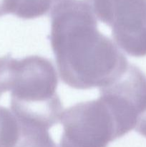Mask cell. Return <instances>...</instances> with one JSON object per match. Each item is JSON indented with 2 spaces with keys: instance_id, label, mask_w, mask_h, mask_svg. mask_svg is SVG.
<instances>
[{
  "instance_id": "2",
  "label": "cell",
  "mask_w": 146,
  "mask_h": 147,
  "mask_svg": "<svg viewBox=\"0 0 146 147\" xmlns=\"http://www.w3.org/2000/svg\"><path fill=\"white\" fill-rule=\"evenodd\" d=\"M51 60L38 55L0 57V97L11 93V111L19 122L50 129L60 121L62 104Z\"/></svg>"
},
{
  "instance_id": "5",
  "label": "cell",
  "mask_w": 146,
  "mask_h": 147,
  "mask_svg": "<svg viewBox=\"0 0 146 147\" xmlns=\"http://www.w3.org/2000/svg\"><path fill=\"white\" fill-rule=\"evenodd\" d=\"M100 98L110 109L119 138L135 129L146 110V76L129 64L127 70L111 84L100 88Z\"/></svg>"
},
{
  "instance_id": "10",
  "label": "cell",
  "mask_w": 146,
  "mask_h": 147,
  "mask_svg": "<svg viewBox=\"0 0 146 147\" xmlns=\"http://www.w3.org/2000/svg\"><path fill=\"white\" fill-rule=\"evenodd\" d=\"M62 1H64V0H41L42 2L50 10H52V9L54 5Z\"/></svg>"
},
{
  "instance_id": "4",
  "label": "cell",
  "mask_w": 146,
  "mask_h": 147,
  "mask_svg": "<svg viewBox=\"0 0 146 147\" xmlns=\"http://www.w3.org/2000/svg\"><path fill=\"white\" fill-rule=\"evenodd\" d=\"M84 1L112 29L117 47L130 56H146V0Z\"/></svg>"
},
{
  "instance_id": "1",
  "label": "cell",
  "mask_w": 146,
  "mask_h": 147,
  "mask_svg": "<svg viewBox=\"0 0 146 147\" xmlns=\"http://www.w3.org/2000/svg\"><path fill=\"white\" fill-rule=\"evenodd\" d=\"M50 41L63 83L79 90L111 84L127 70L125 56L97 29L84 0H64L50 11Z\"/></svg>"
},
{
  "instance_id": "9",
  "label": "cell",
  "mask_w": 146,
  "mask_h": 147,
  "mask_svg": "<svg viewBox=\"0 0 146 147\" xmlns=\"http://www.w3.org/2000/svg\"><path fill=\"white\" fill-rule=\"evenodd\" d=\"M135 129L137 133L146 138V110L139 117Z\"/></svg>"
},
{
  "instance_id": "6",
  "label": "cell",
  "mask_w": 146,
  "mask_h": 147,
  "mask_svg": "<svg viewBox=\"0 0 146 147\" xmlns=\"http://www.w3.org/2000/svg\"><path fill=\"white\" fill-rule=\"evenodd\" d=\"M19 123L20 136L15 147H58L47 128Z\"/></svg>"
},
{
  "instance_id": "7",
  "label": "cell",
  "mask_w": 146,
  "mask_h": 147,
  "mask_svg": "<svg viewBox=\"0 0 146 147\" xmlns=\"http://www.w3.org/2000/svg\"><path fill=\"white\" fill-rule=\"evenodd\" d=\"M19 136L20 126L16 116L0 106V147H15Z\"/></svg>"
},
{
  "instance_id": "8",
  "label": "cell",
  "mask_w": 146,
  "mask_h": 147,
  "mask_svg": "<svg viewBox=\"0 0 146 147\" xmlns=\"http://www.w3.org/2000/svg\"><path fill=\"white\" fill-rule=\"evenodd\" d=\"M17 0H0V17L5 14H14Z\"/></svg>"
},
{
  "instance_id": "3",
  "label": "cell",
  "mask_w": 146,
  "mask_h": 147,
  "mask_svg": "<svg viewBox=\"0 0 146 147\" xmlns=\"http://www.w3.org/2000/svg\"><path fill=\"white\" fill-rule=\"evenodd\" d=\"M60 122L63 126L60 147H107L119 138L114 118L100 98L67 109Z\"/></svg>"
}]
</instances>
